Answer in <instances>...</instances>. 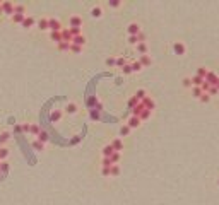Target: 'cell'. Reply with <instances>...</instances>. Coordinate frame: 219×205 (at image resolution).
Masks as SVG:
<instances>
[{"label":"cell","mask_w":219,"mask_h":205,"mask_svg":"<svg viewBox=\"0 0 219 205\" xmlns=\"http://www.w3.org/2000/svg\"><path fill=\"white\" fill-rule=\"evenodd\" d=\"M108 5H110V7H118V5H120V2H118V0H110V2H108Z\"/></svg>","instance_id":"55"},{"label":"cell","mask_w":219,"mask_h":205,"mask_svg":"<svg viewBox=\"0 0 219 205\" xmlns=\"http://www.w3.org/2000/svg\"><path fill=\"white\" fill-rule=\"evenodd\" d=\"M192 94L199 99V97L202 96V89H200V87H192Z\"/></svg>","instance_id":"42"},{"label":"cell","mask_w":219,"mask_h":205,"mask_svg":"<svg viewBox=\"0 0 219 205\" xmlns=\"http://www.w3.org/2000/svg\"><path fill=\"white\" fill-rule=\"evenodd\" d=\"M127 125H129L130 128H137L139 125H141V118L139 116H130L129 122H127Z\"/></svg>","instance_id":"11"},{"label":"cell","mask_w":219,"mask_h":205,"mask_svg":"<svg viewBox=\"0 0 219 205\" xmlns=\"http://www.w3.org/2000/svg\"><path fill=\"white\" fill-rule=\"evenodd\" d=\"M2 178H5V176H4V175H2V173H0V179H2Z\"/></svg>","instance_id":"58"},{"label":"cell","mask_w":219,"mask_h":205,"mask_svg":"<svg viewBox=\"0 0 219 205\" xmlns=\"http://www.w3.org/2000/svg\"><path fill=\"white\" fill-rule=\"evenodd\" d=\"M101 173H103V176H110V168H103Z\"/></svg>","instance_id":"56"},{"label":"cell","mask_w":219,"mask_h":205,"mask_svg":"<svg viewBox=\"0 0 219 205\" xmlns=\"http://www.w3.org/2000/svg\"><path fill=\"white\" fill-rule=\"evenodd\" d=\"M137 39H139V43H144V41H146V34L141 31V33L137 34Z\"/></svg>","instance_id":"52"},{"label":"cell","mask_w":219,"mask_h":205,"mask_svg":"<svg viewBox=\"0 0 219 205\" xmlns=\"http://www.w3.org/2000/svg\"><path fill=\"white\" fill-rule=\"evenodd\" d=\"M144 109H146V108H144V104H142V103H139V104L132 109V116H139V115H141Z\"/></svg>","instance_id":"16"},{"label":"cell","mask_w":219,"mask_h":205,"mask_svg":"<svg viewBox=\"0 0 219 205\" xmlns=\"http://www.w3.org/2000/svg\"><path fill=\"white\" fill-rule=\"evenodd\" d=\"M135 97H137L139 101H142L144 97H146V91H144V89H139V91L135 92Z\"/></svg>","instance_id":"38"},{"label":"cell","mask_w":219,"mask_h":205,"mask_svg":"<svg viewBox=\"0 0 219 205\" xmlns=\"http://www.w3.org/2000/svg\"><path fill=\"white\" fill-rule=\"evenodd\" d=\"M122 72H123V74H132V67H130V63H125V65L122 67Z\"/></svg>","instance_id":"46"},{"label":"cell","mask_w":219,"mask_h":205,"mask_svg":"<svg viewBox=\"0 0 219 205\" xmlns=\"http://www.w3.org/2000/svg\"><path fill=\"white\" fill-rule=\"evenodd\" d=\"M206 74H207V70L204 69V67H199V69H197V75H199V77L204 79V77H206Z\"/></svg>","instance_id":"47"},{"label":"cell","mask_w":219,"mask_h":205,"mask_svg":"<svg viewBox=\"0 0 219 205\" xmlns=\"http://www.w3.org/2000/svg\"><path fill=\"white\" fill-rule=\"evenodd\" d=\"M33 147H35L36 150H43V149H45V144H41L39 140H35V142H33Z\"/></svg>","instance_id":"41"},{"label":"cell","mask_w":219,"mask_h":205,"mask_svg":"<svg viewBox=\"0 0 219 205\" xmlns=\"http://www.w3.org/2000/svg\"><path fill=\"white\" fill-rule=\"evenodd\" d=\"M35 24H36V19L33 17V16H26V17H24V21H22V24H21V26H22V27H26V29H27V27H33Z\"/></svg>","instance_id":"5"},{"label":"cell","mask_w":219,"mask_h":205,"mask_svg":"<svg viewBox=\"0 0 219 205\" xmlns=\"http://www.w3.org/2000/svg\"><path fill=\"white\" fill-rule=\"evenodd\" d=\"M0 14H4V12H2V2H0Z\"/></svg>","instance_id":"57"},{"label":"cell","mask_w":219,"mask_h":205,"mask_svg":"<svg viewBox=\"0 0 219 205\" xmlns=\"http://www.w3.org/2000/svg\"><path fill=\"white\" fill-rule=\"evenodd\" d=\"M69 22H70V27H82V19L79 16H72Z\"/></svg>","instance_id":"10"},{"label":"cell","mask_w":219,"mask_h":205,"mask_svg":"<svg viewBox=\"0 0 219 205\" xmlns=\"http://www.w3.org/2000/svg\"><path fill=\"white\" fill-rule=\"evenodd\" d=\"M70 51H72V53H81L82 51V46H77V44H72V43H70Z\"/></svg>","instance_id":"40"},{"label":"cell","mask_w":219,"mask_h":205,"mask_svg":"<svg viewBox=\"0 0 219 205\" xmlns=\"http://www.w3.org/2000/svg\"><path fill=\"white\" fill-rule=\"evenodd\" d=\"M190 80H192V87H200L202 84H204V79L199 77V75H193Z\"/></svg>","instance_id":"13"},{"label":"cell","mask_w":219,"mask_h":205,"mask_svg":"<svg viewBox=\"0 0 219 205\" xmlns=\"http://www.w3.org/2000/svg\"><path fill=\"white\" fill-rule=\"evenodd\" d=\"M113 166V162L110 157H103V168H111Z\"/></svg>","instance_id":"43"},{"label":"cell","mask_w":219,"mask_h":205,"mask_svg":"<svg viewBox=\"0 0 219 205\" xmlns=\"http://www.w3.org/2000/svg\"><path fill=\"white\" fill-rule=\"evenodd\" d=\"M110 145L113 147V150H115V152H120V150H123V142H122V139H115Z\"/></svg>","instance_id":"9"},{"label":"cell","mask_w":219,"mask_h":205,"mask_svg":"<svg viewBox=\"0 0 219 205\" xmlns=\"http://www.w3.org/2000/svg\"><path fill=\"white\" fill-rule=\"evenodd\" d=\"M110 159H111L113 164H116V162L120 161V152H113L111 156H110Z\"/></svg>","instance_id":"39"},{"label":"cell","mask_w":219,"mask_h":205,"mask_svg":"<svg viewBox=\"0 0 219 205\" xmlns=\"http://www.w3.org/2000/svg\"><path fill=\"white\" fill-rule=\"evenodd\" d=\"M0 147H2V144H0Z\"/></svg>","instance_id":"61"},{"label":"cell","mask_w":219,"mask_h":205,"mask_svg":"<svg viewBox=\"0 0 219 205\" xmlns=\"http://www.w3.org/2000/svg\"><path fill=\"white\" fill-rule=\"evenodd\" d=\"M130 67H132V72H141V70H142V65L139 63V60L137 62H132Z\"/></svg>","instance_id":"33"},{"label":"cell","mask_w":219,"mask_h":205,"mask_svg":"<svg viewBox=\"0 0 219 205\" xmlns=\"http://www.w3.org/2000/svg\"><path fill=\"white\" fill-rule=\"evenodd\" d=\"M127 31H129V36H137L139 33H141V26L135 24V22H132V24L127 27Z\"/></svg>","instance_id":"6"},{"label":"cell","mask_w":219,"mask_h":205,"mask_svg":"<svg viewBox=\"0 0 219 205\" xmlns=\"http://www.w3.org/2000/svg\"><path fill=\"white\" fill-rule=\"evenodd\" d=\"M38 27L39 29H48V19H45V17H41L38 21Z\"/></svg>","instance_id":"29"},{"label":"cell","mask_w":219,"mask_h":205,"mask_svg":"<svg viewBox=\"0 0 219 205\" xmlns=\"http://www.w3.org/2000/svg\"><path fill=\"white\" fill-rule=\"evenodd\" d=\"M57 46H58V50H60V51H67V50L70 48V43H65V41H62V43H58Z\"/></svg>","instance_id":"34"},{"label":"cell","mask_w":219,"mask_h":205,"mask_svg":"<svg viewBox=\"0 0 219 205\" xmlns=\"http://www.w3.org/2000/svg\"><path fill=\"white\" fill-rule=\"evenodd\" d=\"M125 63H127L125 57H120V58H116V63H115V65H116V67H120V69H122V67H123Z\"/></svg>","instance_id":"45"},{"label":"cell","mask_w":219,"mask_h":205,"mask_svg":"<svg viewBox=\"0 0 219 205\" xmlns=\"http://www.w3.org/2000/svg\"><path fill=\"white\" fill-rule=\"evenodd\" d=\"M130 130H132V128H130L129 125H123V127L120 128V135H122V137H127V135L130 133Z\"/></svg>","instance_id":"32"},{"label":"cell","mask_w":219,"mask_h":205,"mask_svg":"<svg viewBox=\"0 0 219 205\" xmlns=\"http://www.w3.org/2000/svg\"><path fill=\"white\" fill-rule=\"evenodd\" d=\"M216 87H217V91H219V82H217V86H216Z\"/></svg>","instance_id":"59"},{"label":"cell","mask_w":219,"mask_h":205,"mask_svg":"<svg viewBox=\"0 0 219 205\" xmlns=\"http://www.w3.org/2000/svg\"><path fill=\"white\" fill-rule=\"evenodd\" d=\"M14 5L16 4H12V2H2V12L12 17L14 16Z\"/></svg>","instance_id":"3"},{"label":"cell","mask_w":219,"mask_h":205,"mask_svg":"<svg viewBox=\"0 0 219 205\" xmlns=\"http://www.w3.org/2000/svg\"><path fill=\"white\" fill-rule=\"evenodd\" d=\"M173 51H175L176 55H185V44L181 43V41H176V43L173 44Z\"/></svg>","instance_id":"7"},{"label":"cell","mask_w":219,"mask_h":205,"mask_svg":"<svg viewBox=\"0 0 219 205\" xmlns=\"http://www.w3.org/2000/svg\"><path fill=\"white\" fill-rule=\"evenodd\" d=\"M65 111H67V113H75V111H77V104H74V103H69V104L65 106Z\"/></svg>","instance_id":"26"},{"label":"cell","mask_w":219,"mask_h":205,"mask_svg":"<svg viewBox=\"0 0 219 205\" xmlns=\"http://www.w3.org/2000/svg\"><path fill=\"white\" fill-rule=\"evenodd\" d=\"M129 43H132V44H139L137 36H129Z\"/></svg>","instance_id":"54"},{"label":"cell","mask_w":219,"mask_h":205,"mask_svg":"<svg viewBox=\"0 0 219 205\" xmlns=\"http://www.w3.org/2000/svg\"><path fill=\"white\" fill-rule=\"evenodd\" d=\"M48 29H50V33H55V31H62V24L58 19L55 17H50L48 19Z\"/></svg>","instance_id":"1"},{"label":"cell","mask_w":219,"mask_h":205,"mask_svg":"<svg viewBox=\"0 0 219 205\" xmlns=\"http://www.w3.org/2000/svg\"><path fill=\"white\" fill-rule=\"evenodd\" d=\"M141 103L144 104V108H146V109H149V111H152V109L156 108V103H154V99H152V97H149V96H146L144 99L141 101Z\"/></svg>","instance_id":"4"},{"label":"cell","mask_w":219,"mask_h":205,"mask_svg":"<svg viewBox=\"0 0 219 205\" xmlns=\"http://www.w3.org/2000/svg\"><path fill=\"white\" fill-rule=\"evenodd\" d=\"M139 103H141V101H139L135 96H132V97H130V101H129V108H130V109H133L135 106L139 104Z\"/></svg>","instance_id":"31"},{"label":"cell","mask_w":219,"mask_h":205,"mask_svg":"<svg viewBox=\"0 0 219 205\" xmlns=\"http://www.w3.org/2000/svg\"><path fill=\"white\" fill-rule=\"evenodd\" d=\"M217 185H219V179H217Z\"/></svg>","instance_id":"60"},{"label":"cell","mask_w":219,"mask_h":205,"mask_svg":"<svg viewBox=\"0 0 219 205\" xmlns=\"http://www.w3.org/2000/svg\"><path fill=\"white\" fill-rule=\"evenodd\" d=\"M7 157H9V149L2 145V147H0V162H2V161H5Z\"/></svg>","instance_id":"17"},{"label":"cell","mask_w":219,"mask_h":205,"mask_svg":"<svg viewBox=\"0 0 219 205\" xmlns=\"http://www.w3.org/2000/svg\"><path fill=\"white\" fill-rule=\"evenodd\" d=\"M91 16H93V17H101V16H103V10H101V7H99V5L93 7V10H91Z\"/></svg>","instance_id":"19"},{"label":"cell","mask_w":219,"mask_h":205,"mask_svg":"<svg viewBox=\"0 0 219 205\" xmlns=\"http://www.w3.org/2000/svg\"><path fill=\"white\" fill-rule=\"evenodd\" d=\"M200 89H202V92H207V91H209V89H210V86H209V84L206 82V80H204V84H202V86H200Z\"/></svg>","instance_id":"53"},{"label":"cell","mask_w":219,"mask_h":205,"mask_svg":"<svg viewBox=\"0 0 219 205\" xmlns=\"http://www.w3.org/2000/svg\"><path fill=\"white\" fill-rule=\"evenodd\" d=\"M62 41H65V43H70L72 41V34H70L69 27H62Z\"/></svg>","instance_id":"8"},{"label":"cell","mask_w":219,"mask_h":205,"mask_svg":"<svg viewBox=\"0 0 219 205\" xmlns=\"http://www.w3.org/2000/svg\"><path fill=\"white\" fill-rule=\"evenodd\" d=\"M29 128H31V125H29V123H22L21 127H19V130H21L22 133H29Z\"/></svg>","instance_id":"37"},{"label":"cell","mask_w":219,"mask_h":205,"mask_svg":"<svg viewBox=\"0 0 219 205\" xmlns=\"http://www.w3.org/2000/svg\"><path fill=\"white\" fill-rule=\"evenodd\" d=\"M0 173H2L4 176H7V173H9V162H7V161L0 162Z\"/></svg>","instance_id":"18"},{"label":"cell","mask_w":219,"mask_h":205,"mask_svg":"<svg viewBox=\"0 0 219 205\" xmlns=\"http://www.w3.org/2000/svg\"><path fill=\"white\" fill-rule=\"evenodd\" d=\"M39 132H41L39 125H31V128H29V133H33V135H36V137H38V135H39Z\"/></svg>","instance_id":"30"},{"label":"cell","mask_w":219,"mask_h":205,"mask_svg":"<svg viewBox=\"0 0 219 205\" xmlns=\"http://www.w3.org/2000/svg\"><path fill=\"white\" fill-rule=\"evenodd\" d=\"M38 140L41 142V144H45V142H48V133L45 130H41L39 132V135H38Z\"/></svg>","instance_id":"27"},{"label":"cell","mask_w":219,"mask_h":205,"mask_svg":"<svg viewBox=\"0 0 219 205\" xmlns=\"http://www.w3.org/2000/svg\"><path fill=\"white\" fill-rule=\"evenodd\" d=\"M120 175V166L118 164H113L111 168H110V176H118Z\"/></svg>","instance_id":"23"},{"label":"cell","mask_w":219,"mask_h":205,"mask_svg":"<svg viewBox=\"0 0 219 205\" xmlns=\"http://www.w3.org/2000/svg\"><path fill=\"white\" fill-rule=\"evenodd\" d=\"M91 118H93V120H99V111H96V109H91Z\"/></svg>","instance_id":"50"},{"label":"cell","mask_w":219,"mask_h":205,"mask_svg":"<svg viewBox=\"0 0 219 205\" xmlns=\"http://www.w3.org/2000/svg\"><path fill=\"white\" fill-rule=\"evenodd\" d=\"M204 80H206L209 86H212V87H216V86H217V82H219L217 75H216L214 72H209V70H207V74H206V77H204Z\"/></svg>","instance_id":"2"},{"label":"cell","mask_w":219,"mask_h":205,"mask_svg":"<svg viewBox=\"0 0 219 205\" xmlns=\"http://www.w3.org/2000/svg\"><path fill=\"white\" fill-rule=\"evenodd\" d=\"M151 113H152V111H149V109H144V111H142V113L139 115V118H141V122H142V120H147V118L151 116Z\"/></svg>","instance_id":"35"},{"label":"cell","mask_w":219,"mask_h":205,"mask_svg":"<svg viewBox=\"0 0 219 205\" xmlns=\"http://www.w3.org/2000/svg\"><path fill=\"white\" fill-rule=\"evenodd\" d=\"M24 17H26L24 14H14V16H12V21L16 22V24H22V21H24Z\"/></svg>","instance_id":"22"},{"label":"cell","mask_w":219,"mask_h":205,"mask_svg":"<svg viewBox=\"0 0 219 205\" xmlns=\"http://www.w3.org/2000/svg\"><path fill=\"white\" fill-rule=\"evenodd\" d=\"M139 63H141L142 67L151 65V57H149V55H141V58H139Z\"/></svg>","instance_id":"15"},{"label":"cell","mask_w":219,"mask_h":205,"mask_svg":"<svg viewBox=\"0 0 219 205\" xmlns=\"http://www.w3.org/2000/svg\"><path fill=\"white\" fill-rule=\"evenodd\" d=\"M50 38H52V41H55L57 44H58V43H62V33H60V31L50 33Z\"/></svg>","instance_id":"14"},{"label":"cell","mask_w":219,"mask_h":205,"mask_svg":"<svg viewBox=\"0 0 219 205\" xmlns=\"http://www.w3.org/2000/svg\"><path fill=\"white\" fill-rule=\"evenodd\" d=\"M72 44H77V46H84L86 44V36H75V38H72V41H70Z\"/></svg>","instance_id":"12"},{"label":"cell","mask_w":219,"mask_h":205,"mask_svg":"<svg viewBox=\"0 0 219 205\" xmlns=\"http://www.w3.org/2000/svg\"><path fill=\"white\" fill-rule=\"evenodd\" d=\"M115 63H116V58H113V57L106 58V65H108V67H113Z\"/></svg>","instance_id":"49"},{"label":"cell","mask_w":219,"mask_h":205,"mask_svg":"<svg viewBox=\"0 0 219 205\" xmlns=\"http://www.w3.org/2000/svg\"><path fill=\"white\" fill-rule=\"evenodd\" d=\"M199 99H200V103H209V101H210V96L207 94V92H202V96L199 97Z\"/></svg>","instance_id":"44"},{"label":"cell","mask_w":219,"mask_h":205,"mask_svg":"<svg viewBox=\"0 0 219 205\" xmlns=\"http://www.w3.org/2000/svg\"><path fill=\"white\" fill-rule=\"evenodd\" d=\"M113 152H115V150H113V147H111L110 144H108V145H104V147H103V157H110Z\"/></svg>","instance_id":"20"},{"label":"cell","mask_w":219,"mask_h":205,"mask_svg":"<svg viewBox=\"0 0 219 205\" xmlns=\"http://www.w3.org/2000/svg\"><path fill=\"white\" fill-rule=\"evenodd\" d=\"M137 46V51L141 53V55H146L147 53V44L146 43H139V44H135Z\"/></svg>","instance_id":"25"},{"label":"cell","mask_w":219,"mask_h":205,"mask_svg":"<svg viewBox=\"0 0 219 205\" xmlns=\"http://www.w3.org/2000/svg\"><path fill=\"white\" fill-rule=\"evenodd\" d=\"M69 31H70V34H72V38L82 34V27H69Z\"/></svg>","instance_id":"24"},{"label":"cell","mask_w":219,"mask_h":205,"mask_svg":"<svg viewBox=\"0 0 219 205\" xmlns=\"http://www.w3.org/2000/svg\"><path fill=\"white\" fill-rule=\"evenodd\" d=\"M60 118H62V111H58V109L52 111V115H50V120H52V122H58Z\"/></svg>","instance_id":"21"},{"label":"cell","mask_w":219,"mask_h":205,"mask_svg":"<svg viewBox=\"0 0 219 205\" xmlns=\"http://www.w3.org/2000/svg\"><path fill=\"white\" fill-rule=\"evenodd\" d=\"M207 94H209V96H216V94H219V91H217V87H212V86H210V89L207 91Z\"/></svg>","instance_id":"48"},{"label":"cell","mask_w":219,"mask_h":205,"mask_svg":"<svg viewBox=\"0 0 219 205\" xmlns=\"http://www.w3.org/2000/svg\"><path fill=\"white\" fill-rule=\"evenodd\" d=\"M9 139H10L9 132H2V133H0V144H2V142H7Z\"/></svg>","instance_id":"36"},{"label":"cell","mask_w":219,"mask_h":205,"mask_svg":"<svg viewBox=\"0 0 219 205\" xmlns=\"http://www.w3.org/2000/svg\"><path fill=\"white\" fill-rule=\"evenodd\" d=\"M183 86H185V87H192V80H190V77H185L183 79Z\"/></svg>","instance_id":"51"},{"label":"cell","mask_w":219,"mask_h":205,"mask_svg":"<svg viewBox=\"0 0 219 205\" xmlns=\"http://www.w3.org/2000/svg\"><path fill=\"white\" fill-rule=\"evenodd\" d=\"M14 14H24L26 16V7L24 5H14Z\"/></svg>","instance_id":"28"}]
</instances>
